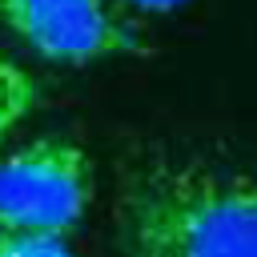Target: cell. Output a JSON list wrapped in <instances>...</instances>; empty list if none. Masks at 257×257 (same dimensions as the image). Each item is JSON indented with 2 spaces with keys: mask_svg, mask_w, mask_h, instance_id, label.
<instances>
[{
  "mask_svg": "<svg viewBox=\"0 0 257 257\" xmlns=\"http://www.w3.org/2000/svg\"><path fill=\"white\" fill-rule=\"evenodd\" d=\"M124 257H257V169L149 153L120 177Z\"/></svg>",
  "mask_w": 257,
  "mask_h": 257,
  "instance_id": "obj_1",
  "label": "cell"
},
{
  "mask_svg": "<svg viewBox=\"0 0 257 257\" xmlns=\"http://www.w3.org/2000/svg\"><path fill=\"white\" fill-rule=\"evenodd\" d=\"M92 205V161L64 137H36L0 157V229L68 237Z\"/></svg>",
  "mask_w": 257,
  "mask_h": 257,
  "instance_id": "obj_2",
  "label": "cell"
},
{
  "mask_svg": "<svg viewBox=\"0 0 257 257\" xmlns=\"http://www.w3.org/2000/svg\"><path fill=\"white\" fill-rule=\"evenodd\" d=\"M0 24L56 64H96L145 52L137 24L116 0H0Z\"/></svg>",
  "mask_w": 257,
  "mask_h": 257,
  "instance_id": "obj_3",
  "label": "cell"
},
{
  "mask_svg": "<svg viewBox=\"0 0 257 257\" xmlns=\"http://www.w3.org/2000/svg\"><path fill=\"white\" fill-rule=\"evenodd\" d=\"M36 104H40V84L32 80V72L0 52V149L32 116Z\"/></svg>",
  "mask_w": 257,
  "mask_h": 257,
  "instance_id": "obj_4",
  "label": "cell"
},
{
  "mask_svg": "<svg viewBox=\"0 0 257 257\" xmlns=\"http://www.w3.org/2000/svg\"><path fill=\"white\" fill-rule=\"evenodd\" d=\"M0 257H72V249L56 233H12V229H0Z\"/></svg>",
  "mask_w": 257,
  "mask_h": 257,
  "instance_id": "obj_5",
  "label": "cell"
},
{
  "mask_svg": "<svg viewBox=\"0 0 257 257\" xmlns=\"http://www.w3.org/2000/svg\"><path fill=\"white\" fill-rule=\"evenodd\" d=\"M128 8H137V12H177V8H185L189 0H124Z\"/></svg>",
  "mask_w": 257,
  "mask_h": 257,
  "instance_id": "obj_6",
  "label": "cell"
}]
</instances>
